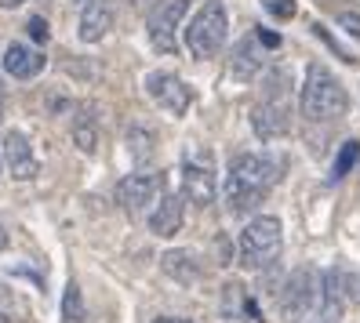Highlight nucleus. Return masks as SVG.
Segmentation results:
<instances>
[{"label":"nucleus","mask_w":360,"mask_h":323,"mask_svg":"<svg viewBox=\"0 0 360 323\" xmlns=\"http://www.w3.org/2000/svg\"><path fill=\"white\" fill-rule=\"evenodd\" d=\"M73 142H77V149L80 153H95V145H98V131H95V124H84V120H77L73 124Z\"/></svg>","instance_id":"4be33fe9"},{"label":"nucleus","mask_w":360,"mask_h":323,"mask_svg":"<svg viewBox=\"0 0 360 323\" xmlns=\"http://www.w3.org/2000/svg\"><path fill=\"white\" fill-rule=\"evenodd\" d=\"M299 110H302V117H306L309 124H331V120H338V117H346L349 95H346V88H342V80H338L328 66L313 62V66L306 70Z\"/></svg>","instance_id":"f03ea898"},{"label":"nucleus","mask_w":360,"mask_h":323,"mask_svg":"<svg viewBox=\"0 0 360 323\" xmlns=\"http://www.w3.org/2000/svg\"><path fill=\"white\" fill-rule=\"evenodd\" d=\"M316 305H321V272L313 265H299L277 294V309L284 323H302Z\"/></svg>","instance_id":"423d86ee"},{"label":"nucleus","mask_w":360,"mask_h":323,"mask_svg":"<svg viewBox=\"0 0 360 323\" xmlns=\"http://www.w3.org/2000/svg\"><path fill=\"white\" fill-rule=\"evenodd\" d=\"M70 4H88V0H70Z\"/></svg>","instance_id":"2f4dec72"},{"label":"nucleus","mask_w":360,"mask_h":323,"mask_svg":"<svg viewBox=\"0 0 360 323\" xmlns=\"http://www.w3.org/2000/svg\"><path fill=\"white\" fill-rule=\"evenodd\" d=\"M0 110H4V95H0Z\"/></svg>","instance_id":"473e14b6"},{"label":"nucleus","mask_w":360,"mask_h":323,"mask_svg":"<svg viewBox=\"0 0 360 323\" xmlns=\"http://www.w3.org/2000/svg\"><path fill=\"white\" fill-rule=\"evenodd\" d=\"M110 29H113V8L105 0H88L80 15V40L84 44H98Z\"/></svg>","instance_id":"f3484780"},{"label":"nucleus","mask_w":360,"mask_h":323,"mask_svg":"<svg viewBox=\"0 0 360 323\" xmlns=\"http://www.w3.org/2000/svg\"><path fill=\"white\" fill-rule=\"evenodd\" d=\"M26 29H30V37L37 40V44H44V40H48V22H44L40 15H33V18H30V22H26Z\"/></svg>","instance_id":"393cba45"},{"label":"nucleus","mask_w":360,"mask_h":323,"mask_svg":"<svg viewBox=\"0 0 360 323\" xmlns=\"http://www.w3.org/2000/svg\"><path fill=\"white\" fill-rule=\"evenodd\" d=\"M0 66H4L15 80H33V77L44 73L48 58L40 55L37 48H30V44H8L4 48V58H0Z\"/></svg>","instance_id":"f8f14e48"},{"label":"nucleus","mask_w":360,"mask_h":323,"mask_svg":"<svg viewBox=\"0 0 360 323\" xmlns=\"http://www.w3.org/2000/svg\"><path fill=\"white\" fill-rule=\"evenodd\" d=\"M0 323H11V316H8V312H0Z\"/></svg>","instance_id":"c756f323"},{"label":"nucleus","mask_w":360,"mask_h":323,"mask_svg":"<svg viewBox=\"0 0 360 323\" xmlns=\"http://www.w3.org/2000/svg\"><path fill=\"white\" fill-rule=\"evenodd\" d=\"M255 37H259V44L269 48V51L281 48V33H273V29H255Z\"/></svg>","instance_id":"a878e982"},{"label":"nucleus","mask_w":360,"mask_h":323,"mask_svg":"<svg viewBox=\"0 0 360 323\" xmlns=\"http://www.w3.org/2000/svg\"><path fill=\"white\" fill-rule=\"evenodd\" d=\"M153 323H193V319H182V316H157Z\"/></svg>","instance_id":"bb28decb"},{"label":"nucleus","mask_w":360,"mask_h":323,"mask_svg":"<svg viewBox=\"0 0 360 323\" xmlns=\"http://www.w3.org/2000/svg\"><path fill=\"white\" fill-rule=\"evenodd\" d=\"M356 160H360V142H356V138L342 142V149H338V157H335V164H331V182H342L349 171L356 167Z\"/></svg>","instance_id":"aec40b11"},{"label":"nucleus","mask_w":360,"mask_h":323,"mask_svg":"<svg viewBox=\"0 0 360 323\" xmlns=\"http://www.w3.org/2000/svg\"><path fill=\"white\" fill-rule=\"evenodd\" d=\"M335 22L342 26L349 37H360V11H353V8H338V11H335Z\"/></svg>","instance_id":"b1692460"},{"label":"nucleus","mask_w":360,"mask_h":323,"mask_svg":"<svg viewBox=\"0 0 360 323\" xmlns=\"http://www.w3.org/2000/svg\"><path fill=\"white\" fill-rule=\"evenodd\" d=\"M58 319H62V323H84V319H88V305H84V294H80V287H77V279H70L66 291H62Z\"/></svg>","instance_id":"6ab92c4d"},{"label":"nucleus","mask_w":360,"mask_h":323,"mask_svg":"<svg viewBox=\"0 0 360 323\" xmlns=\"http://www.w3.org/2000/svg\"><path fill=\"white\" fill-rule=\"evenodd\" d=\"M222 316L229 323H262V312L255 305V298H251L240 284H226L222 287Z\"/></svg>","instance_id":"dca6fc26"},{"label":"nucleus","mask_w":360,"mask_h":323,"mask_svg":"<svg viewBox=\"0 0 360 323\" xmlns=\"http://www.w3.org/2000/svg\"><path fill=\"white\" fill-rule=\"evenodd\" d=\"M182 192H186V200L197 204V207L215 204L219 182H215V171H211L207 160H193V157L182 160Z\"/></svg>","instance_id":"9d476101"},{"label":"nucleus","mask_w":360,"mask_h":323,"mask_svg":"<svg viewBox=\"0 0 360 323\" xmlns=\"http://www.w3.org/2000/svg\"><path fill=\"white\" fill-rule=\"evenodd\" d=\"M346 298H349V287H346V269H328L321 276V319L331 323L342 316V305H346Z\"/></svg>","instance_id":"ddd939ff"},{"label":"nucleus","mask_w":360,"mask_h":323,"mask_svg":"<svg viewBox=\"0 0 360 323\" xmlns=\"http://www.w3.org/2000/svg\"><path fill=\"white\" fill-rule=\"evenodd\" d=\"M153 131H146V127H131L128 131V145H131V157L139 160V164H146L153 157Z\"/></svg>","instance_id":"412c9836"},{"label":"nucleus","mask_w":360,"mask_h":323,"mask_svg":"<svg viewBox=\"0 0 360 323\" xmlns=\"http://www.w3.org/2000/svg\"><path fill=\"white\" fill-rule=\"evenodd\" d=\"M160 269L175 279V284H197L200 279V258L193 251H164L160 254Z\"/></svg>","instance_id":"a211bd4d"},{"label":"nucleus","mask_w":360,"mask_h":323,"mask_svg":"<svg viewBox=\"0 0 360 323\" xmlns=\"http://www.w3.org/2000/svg\"><path fill=\"white\" fill-rule=\"evenodd\" d=\"M262 8H266L273 18H281V22L295 18V11H299V4H295V0H262Z\"/></svg>","instance_id":"5701e85b"},{"label":"nucleus","mask_w":360,"mask_h":323,"mask_svg":"<svg viewBox=\"0 0 360 323\" xmlns=\"http://www.w3.org/2000/svg\"><path fill=\"white\" fill-rule=\"evenodd\" d=\"M8 247V229H4V222H0V251Z\"/></svg>","instance_id":"cd10ccee"},{"label":"nucleus","mask_w":360,"mask_h":323,"mask_svg":"<svg viewBox=\"0 0 360 323\" xmlns=\"http://www.w3.org/2000/svg\"><path fill=\"white\" fill-rule=\"evenodd\" d=\"M186 222V200L179 197V192H167V197L157 200V207L150 211V232L153 236H175Z\"/></svg>","instance_id":"9b49d317"},{"label":"nucleus","mask_w":360,"mask_h":323,"mask_svg":"<svg viewBox=\"0 0 360 323\" xmlns=\"http://www.w3.org/2000/svg\"><path fill=\"white\" fill-rule=\"evenodd\" d=\"M22 0H0V8H18Z\"/></svg>","instance_id":"c85d7f7f"},{"label":"nucleus","mask_w":360,"mask_h":323,"mask_svg":"<svg viewBox=\"0 0 360 323\" xmlns=\"http://www.w3.org/2000/svg\"><path fill=\"white\" fill-rule=\"evenodd\" d=\"M186 8H189V0H160V4L153 8L150 22H146V29H150V44H153V51L172 55V51L179 48L175 33H179V26H182Z\"/></svg>","instance_id":"0eeeda50"},{"label":"nucleus","mask_w":360,"mask_h":323,"mask_svg":"<svg viewBox=\"0 0 360 323\" xmlns=\"http://www.w3.org/2000/svg\"><path fill=\"white\" fill-rule=\"evenodd\" d=\"M4 160H8V171L15 178H33L37 175V157H33V145H30V138L22 135V131H11L4 135Z\"/></svg>","instance_id":"4468645a"},{"label":"nucleus","mask_w":360,"mask_h":323,"mask_svg":"<svg viewBox=\"0 0 360 323\" xmlns=\"http://www.w3.org/2000/svg\"><path fill=\"white\" fill-rule=\"evenodd\" d=\"M262 73V44H259V37H244L237 48H233V58H229V77L233 80H255Z\"/></svg>","instance_id":"2eb2a0df"},{"label":"nucleus","mask_w":360,"mask_h":323,"mask_svg":"<svg viewBox=\"0 0 360 323\" xmlns=\"http://www.w3.org/2000/svg\"><path fill=\"white\" fill-rule=\"evenodd\" d=\"M160 192V178L150 175V171H135V175H124L117 182V204L128 214H146V207L157 204Z\"/></svg>","instance_id":"6e6552de"},{"label":"nucleus","mask_w":360,"mask_h":323,"mask_svg":"<svg viewBox=\"0 0 360 323\" xmlns=\"http://www.w3.org/2000/svg\"><path fill=\"white\" fill-rule=\"evenodd\" d=\"M4 294H8V287H4V284H0V301H4Z\"/></svg>","instance_id":"7c9ffc66"},{"label":"nucleus","mask_w":360,"mask_h":323,"mask_svg":"<svg viewBox=\"0 0 360 323\" xmlns=\"http://www.w3.org/2000/svg\"><path fill=\"white\" fill-rule=\"evenodd\" d=\"M229 37V15L222 0H207V4L189 18L186 26V48L193 58H215Z\"/></svg>","instance_id":"39448f33"},{"label":"nucleus","mask_w":360,"mask_h":323,"mask_svg":"<svg viewBox=\"0 0 360 323\" xmlns=\"http://www.w3.org/2000/svg\"><path fill=\"white\" fill-rule=\"evenodd\" d=\"M146 91H150V98L172 117H182L189 110V102H193V91H189L175 73H160V70L146 77Z\"/></svg>","instance_id":"1a4fd4ad"},{"label":"nucleus","mask_w":360,"mask_h":323,"mask_svg":"<svg viewBox=\"0 0 360 323\" xmlns=\"http://www.w3.org/2000/svg\"><path fill=\"white\" fill-rule=\"evenodd\" d=\"M284 251V225L281 218H273V214H259V218H251L244 229H240V240H237V262L244 269H269L273 262L281 258Z\"/></svg>","instance_id":"20e7f679"},{"label":"nucleus","mask_w":360,"mask_h":323,"mask_svg":"<svg viewBox=\"0 0 360 323\" xmlns=\"http://www.w3.org/2000/svg\"><path fill=\"white\" fill-rule=\"evenodd\" d=\"M281 178V164L273 157L262 153H237L229 160L226 171V185H222V197L226 207L233 214H248L251 207H259L266 200V192L273 189V182Z\"/></svg>","instance_id":"f257e3e1"},{"label":"nucleus","mask_w":360,"mask_h":323,"mask_svg":"<svg viewBox=\"0 0 360 323\" xmlns=\"http://www.w3.org/2000/svg\"><path fill=\"white\" fill-rule=\"evenodd\" d=\"M288 91H291V73L288 70H273L266 77V98L251 110V131L262 142L284 138L291 131V105H288Z\"/></svg>","instance_id":"7ed1b4c3"}]
</instances>
